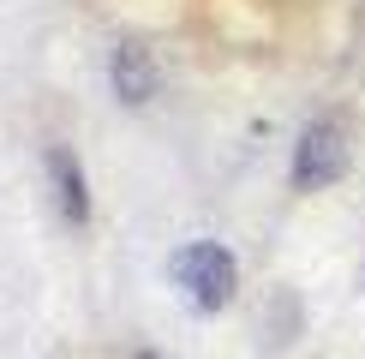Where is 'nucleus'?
<instances>
[{
  "mask_svg": "<svg viewBox=\"0 0 365 359\" xmlns=\"http://www.w3.org/2000/svg\"><path fill=\"white\" fill-rule=\"evenodd\" d=\"M42 168H48V180H54L60 216H66L72 228H84V222H90V186H84V168H78V156H72L66 144H48V156H42Z\"/></svg>",
  "mask_w": 365,
  "mask_h": 359,
  "instance_id": "7ed1b4c3",
  "label": "nucleus"
},
{
  "mask_svg": "<svg viewBox=\"0 0 365 359\" xmlns=\"http://www.w3.org/2000/svg\"><path fill=\"white\" fill-rule=\"evenodd\" d=\"M347 174V132L341 120H312L294 144V186L317 192V186H336Z\"/></svg>",
  "mask_w": 365,
  "mask_h": 359,
  "instance_id": "f03ea898",
  "label": "nucleus"
},
{
  "mask_svg": "<svg viewBox=\"0 0 365 359\" xmlns=\"http://www.w3.org/2000/svg\"><path fill=\"white\" fill-rule=\"evenodd\" d=\"M108 78H114V96L120 102H150L162 90V72H156V60H150V48H138V42H120L114 48V66H108Z\"/></svg>",
  "mask_w": 365,
  "mask_h": 359,
  "instance_id": "20e7f679",
  "label": "nucleus"
},
{
  "mask_svg": "<svg viewBox=\"0 0 365 359\" xmlns=\"http://www.w3.org/2000/svg\"><path fill=\"white\" fill-rule=\"evenodd\" d=\"M138 359H168V353H138Z\"/></svg>",
  "mask_w": 365,
  "mask_h": 359,
  "instance_id": "39448f33",
  "label": "nucleus"
},
{
  "mask_svg": "<svg viewBox=\"0 0 365 359\" xmlns=\"http://www.w3.org/2000/svg\"><path fill=\"white\" fill-rule=\"evenodd\" d=\"M168 276H174V288L192 299V311H204V318L227 311V299L240 293V258L222 239H186L168 258Z\"/></svg>",
  "mask_w": 365,
  "mask_h": 359,
  "instance_id": "f257e3e1",
  "label": "nucleus"
}]
</instances>
